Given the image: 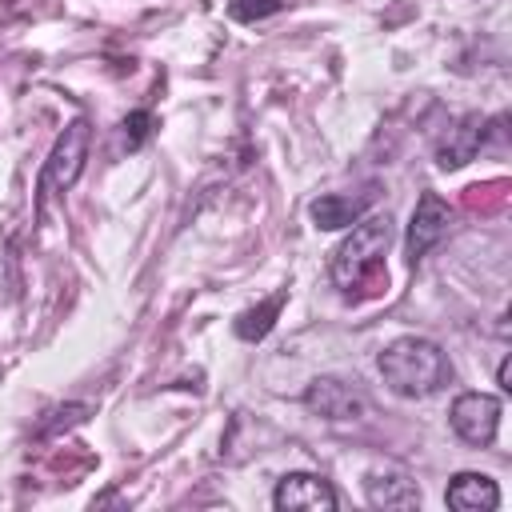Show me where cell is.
Here are the masks:
<instances>
[{"instance_id":"obj_1","label":"cell","mask_w":512,"mask_h":512,"mask_svg":"<svg viewBox=\"0 0 512 512\" xmlns=\"http://www.w3.org/2000/svg\"><path fill=\"white\" fill-rule=\"evenodd\" d=\"M380 376L396 396L424 400V396H436L452 380V364L436 340L400 336L380 352Z\"/></svg>"},{"instance_id":"obj_2","label":"cell","mask_w":512,"mask_h":512,"mask_svg":"<svg viewBox=\"0 0 512 512\" xmlns=\"http://www.w3.org/2000/svg\"><path fill=\"white\" fill-rule=\"evenodd\" d=\"M388 244H392V216L388 212L360 216L352 224V232L340 240V248L332 252V268H328L332 272V284L344 288V292L360 288L376 272V264L384 260Z\"/></svg>"},{"instance_id":"obj_3","label":"cell","mask_w":512,"mask_h":512,"mask_svg":"<svg viewBox=\"0 0 512 512\" xmlns=\"http://www.w3.org/2000/svg\"><path fill=\"white\" fill-rule=\"evenodd\" d=\"M88 140H92L88 120H72V124L56 136V144H52V152H48L44 168H40V184H36V212H44V200H48L52 192H68V188L80 180L84 160H88Z\"/></svg>"},{"instance_id":"obj_4","label":"cell","mask_w":512,"mask_h":512,"mask_svg":"<svg viewBox=\"0 0 512 512\" xmlns=\"http://www.w3.org/2000/svg\"><path fill=\"white\" fill-rule=\"evenodd\" d=\"M452 432L472 444V448H488L496 440V428H500V400L488 396V392H460L452 400Z\"/></svg>"},{"instance_id":"obj_5","label":"cell","mask_w":512,"mask_h":512,"mask_svg":"<svg viewBox=\"0 0 512 512\" xmlns=\"http://www.w3.org/2000/svg\"><path fill=\"white\" fill-rule=\"evenodd\" d=\"M448 224H452L448 204H444L436 192H420V200H416V208H412V220H408V240H404L408 260H412V264L424 260V256L444 240Z\"/></svg>"},{"instance_id":"obj_6","label":"cell","mask_w":512,"mask_h":512,"mask_svg":"<svg viewBox=\"0 0 512 512\" xmlns=\"http://www.w3.org/2000/svg\"><path fill=\"white\" fill-rule=\"evenodd\" d=\"M272 504L280 512H332L340 500H336V488L316 476V472H288L280 476L276 492H272Z\"/></svg>"},{"instance_id":"obj_7","label":"cell","mask_w":512,"mask_h":512,"mask_svg":"<svg viewBox=\"0 0 512 512\" xmlns=\"http://www.w3.org/2000/svg\"><path fill=\"white\" fill-rule=\"evenodd\" d=\"M304 408H312L324 420H356L364 412V396L336 376H320L304 388Z\"/></svg>"},{"instance_id":"obj_8","label":"cell","mask_w":512,"mask_h":512,"mask_svg":"<svg viewBox=\"0 0 512 512\" xmlns=\"http://www.w3.org/2000/svg\"><path fill=\"white\" fill-rule=\"evenodd\" d=\"M484 136H488V120L484 116H464V120H456L448 132H444V140L436 144V164L440 168H464L476 152H480V144H484Z\"/></svg>"},{"instance_id":"obj_9","label":"cell","mask_w":512,"mask_h":512,"mask_svg":"<svg viewBox=\"0 0 512 512\" xmlns=\"http://www.w3.org/2000/svg\"><path fill=\"white\" fill-rule=\"evenodd\" d=\"M444 504L456 512H496L500 508V488L484 472H456L444 488Z\"/></svg>"},{"instance_id":"obj_10","label":"cell","mask_w":512,"mask_h":512,"mask_svg":"<svg viewBox=\"0 0 512 512\" xmlns=\"http://www.w3.org/2000/svg\"><path fill=\"white\" fill-rule=\"evenodd\" d=\"M364 496L372 508H420V488L404 472H372L364 480Z\"/></svg>"},{"instance_id":"obj_11","label":"cell","mask_w":512,"mask_h":512,"mask_svg":"<svg viewBox=\"0 0 512 512\" xmlns=\"http://www.w3.org/2000/svg\"><path fill=\"white\" fill-rule=\"evenodd\" d=\"M364 212H368V196H340V192H328V196H316V200L308 204L312 224L324 228V232L348 228V224H356Z\"/></svg>"},{"instance_id":"obj_12","label":"cell","mask_w":512,"mask_h":512,"mask_svg":"<svg viewBox=\"0 0 512 512\" xmlns=\"http://www.w3.org/2000/svg\"><path fill=\"white\" fill-rule=\"evenodd\" d=\"M284 292H276V296H268V300H260L256 308H248V312H240L236 316V336L240 340H264L268 332H272V324H276V316H280V308H284Z\"/></svg>"},{"instance_id":"obj_13","label":"cell","mask_w":512,"mask_h":512,"mask_svg":"<svg viewBox=\"0 0 512 512\" xmlns=\"http://www.w3.org/2000/svg\"><path fill=\"white\" fill-rule=\"evenodd\" d=\"M284 4L280 0H228V16L240 20V24H252V20H264V16H276Z\"/></svg>"},{"instance_id":"obj_14","label":"cell","mask_w":512,"mask_h":512,"mask_svg":"<svg viewBox=\"0 0 512 512\" xmlns=\"http://www.w3.org/2000/svg\"><path fill=\"white\" fill-rule=\"evenodd\" d=\"M148 124H152V116H148V112H132V116L124 120V140H128V148H140V144H144Z\"/></svg>"},{"instance_id":"obj_15","label":"cell","mask_w":512,"mask_h":512,"mask_svg":"<svg viewBox=\"0 0 512 512\" xmlns=\"http://www.w3.org/2000/svg\"><path fill=\"white\" fill-rule=\"evenodd\" d=\"M496 384H500L504 392L512 388V360H508V356H504V360H500V368H496Z\"/></svg>"}]
</instances>
